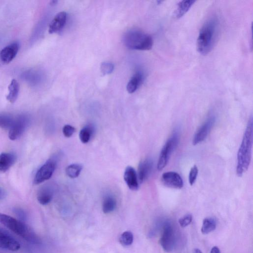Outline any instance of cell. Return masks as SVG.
Returning <instances> with one entry per match:
<instances>
[{"instance_id": "obj_1", "label": "cell", "mask_w": 253, "mask_h": 253, "mask_svg": "<svg viewBox=\"0 0 253 253\" xmlns=\"http://www.w3.org/2000/svg\"><path fill=\"white\" fill-rule=\"evenodd\" d=\"M253 142L252 117L249 120L237 154L236 173L241 176L248 170L252 158Z\"/></svg>"}, {"instance_id": "obj_2", "label": "cell", "mask_w": 253, "mask_h": 253, "mask_svg": "<svg viewBox=\"0 0 253 253\" xmlns=\"http://www.w3.org/2000/svg\"><path fill=\"white\" fill-rule=\"evenodd\" d=\"M218 23L215 18L207 20L201 28L197 40V48L202 55L209 54L216 41Z\"/></svg>"}, {"instance_id": "obj_3", "label": "cell", "mask_w": 253, "mask_h": 253, "mask_svg": "<svg viewBox=\"0 0 253 253\" xmlns=\"http://www.w3.org/2000/svg\"><path fill=\"white\" fill-rule=\"evenodd\" d=\"M0 223L26 241L39 244L41 240L35 231L24 222L10 215L0 213Z\"/></svg>"}, {"instance_id": "obj_4", "label": "cell", "mask_w": 253, "mask_h": 253, "mask_svg": "<svg viewBox=\"0 0 253 253\" xmlns=\"http://www.w3.org/2000/svg\"><path fill=\"white\" fill-rule=\"evenodd\" d=\"M124 42L129 48L140 50H148L152 48V38L142 31L133 29L128 31L124 36Z\"/></svg>"}, {"instance_id": "obj_5", "label": "cell", "mask_w": 253, "mask_h": 253, "mask_svg": "<svg viewBox=\"0 0 253 253\" xmlns=\"http://www.w3.org/2000/svg\"><path fill=\"white\" fill-rule=\"evenodd\" d=\"M178 141V135L176 133H173L167 141L162 148L158 162L157 169L162 170L167 165L172 152L176 147Z\"/></svg>"}, {"instance_id": "obj_6", "label": "cell", "mask_w": 253, "mask_h": 253, "mask_svg": "<svg viewBox=\"0 0 253 253\" xmlns=\"http://www.w3.org/2000/svg\"><path fill=\"white\" fill-rule=\"evenodd\" d=\"M160 244L163 250L168 253L172 252L176 245V236L172 225L169 222L163 226Z\"/></svg>"}, {"instance_id": "obj_7", "label": "cell", "mask_w": 253, "mask_h": 253, "mask_svg": "<svg viewBox=\"0 0 253 253\" xmlns=\"http://www.w3.org/2000/svg\"><path fill=\"white\" fill-rule=\"evenodd\" d=\"M56 161L54 159L48 160L37 171L34 183L38 184L49 179L55 169Z\"/></svg>"}, {"instance_id": "obj_8", "label": "cell", "mask_w": 253, "mask_h": 253, "mask_svg": "<svg viewBox=\"0 0 253 253\" xmlns=\"http://www.w3.org/2000/svg\"><path fill=\"white\" fill-rule=\"evenodd\" d=\"M28 122L27 116L24 114L15 117L14 122L9 128L8 136L10 139H18L24 132Z\"/></svg>"}, {"instance_id": "obj_9", "label": "cell", "mask_w": 253, "mask_h": 253, "mask_svg": "<svg viewBox=\"0 0 253 253\" xmlns=\"http://www.w3.org/2000/svg\"><path fill=\"white\" fill-rule=\"evenodd\" d=\"M215 121L214 115H210L200 126L194 135L192 143L197 145L203 141L208 135Z\"/></svg>"}, {"instance_id": "obj_10", "label": "cell", "mask_w": 253, "mask_h": 253, "mask_svg": "<svg viewBox=\"0 0 253 253\" xmlns=\"http://www.w3.org/2000/svg\"><path fill=\"white\" fill-rule=\"evenodd\" d=\"M0 248L11 251H16L20 248V245L18 242L0 227Z\"/></svg>"}, {"instance_id": "obj_11", "label": "cell", "mask_w": 253, "mask_h": 253, "mask_svg": "<svg viewBox=\"0 0 253 253\" xmlns=\"http://www.w3.org/2000/svg\"><path fill=\"white\" fill-rule=\"evenodd\" d=\"M162 183L167 187L181 189L183 186V181L181 176L175 171L164 173L161 177Z\"/></svg>"}, {"instance_id": "obj_12", "label": "cell", "mask_w": 253, "mask_h": 253, "mask_svg": "<svg viewBox=\"0 0 253 253\" xmlns=\"http://www.w3.org/2000/svg\"><path fill=\"white\" fill-rule=\"evenodd\" d=\"M19 48L17 42L11 43L4 47L0 51V59L3 63L10 62L17 55Z\"/></svg>"}, {"instance_id": "obj_13", "label": "cell", "mask_w": 253, "mask_h": 253, "mask_svg": "<svg viewBox=\"0 0 253 253\" xmlns=\"http://www.w3.org/2000/svg\"><path fill=\"white\" fill-rule=\"evenodd\" d=\"M124 178L128 187L131 190H137L139 188L138 177L135 170L131 166L127 167L125 170Z\"/></svg>"}, {"instance_id": "obj_14", "label": "cell", "mask_w": 253, "mask_h": 253, "mask_svg": "<svg viewBox=\"0 0 253 253\" xmlns=\"http://www.w3.org/2000/svg\"><path fill=\"white\" fill-rule=\"evenodd\" d=\"M54 193V187L51 184L42 187L37 194V200L42 205L48 204L51 201Z\"/></svg>"}, {"instance_id": "obj_15", "label": "cell", "mask_w": 253, "mask_h": 253, "mask_svg": "<svg viewBox=\"0 0 253 253\" xmlns=\"http://www.w3.org/2000/svg\"><path fill=\"white\" fill-rule=\"evenodd\" d=\"M153 168V162L150 159L141 161L138 169V179L140 183L143 182L149 176Z\"/></svg>"}, {"instance_id": "obj_16", "label": "cell", "mask_w": 253, "mask_h": 253, "mask_svg": "<svg viewBox=\"0 0 253 253\" xmlns=\"http://www.w3.org/2000/svg\"><path fill=\"white\" fill-rule=\"evenodd\" d=\"M67 18L65 12L58 13L53 18L49 26L48 32L53 34L59 31L65 25Z\"/></svg>"}, {"instance_id": "obj_17", "label": "cell", "mask_w": 253, "mask_h": 253, "mask_svg": "<svg viewBox=\"0 0 253 253\" xmlns=\"http://www.w3.org/2000/svg\"><path fill=\"white\" fill-rule=\"evenodd\" d=\"M16 156L11 153H2L0 154V171H6L15 163Z\"/></svg>"}, {"instance_id": "obj_18", "label": "cell", "mask_w": 253, "mask_h": 253, "mask_svg": "<svg viewBox=\"0 0 253 253\" xmlns=\"http://www.w3.org/2000/svg\"><path fill=\"white\" fill-rule=\"evenodd\" d=\"M196 2L193 0H184L179 1L175 11L174 15L177 18H180L185 15Z\"/></svg>"}, {"instance_id": "obj_19", "label": "cell", "mask_w": 253, "mask_h": 253, "mask_svg": "<svg viewBox=\"0 0 253 253\" xmlns=\"http://www.w3.org/2000/svg\"><path fill=\"white\" fill-rule=\"evenodd\" d=\"M143 77L142 74L138 72L130 79L126 85V89L128 93L135 92L142 83Z\"/></svg>"}, {"instance_id": "obj_20", "label": "cell", "mask_w": 253, "mask_h": 253, "mask_svg": "<svg viewBox=\"0 0 253 253\" xmlns=\"http://www.w3.org/2000/svg\"><path fill=\"white\" fill-rule=\"evenodd\" d=\"M8 94L6 99L11 103H14L17 99L19 94V86L18 82L13 79L8 86Z\"/></svg>"}, {"instance_id": "obj_21", "label": "cell", "mask_w": 253, "mask_h": 253, "mask_svg": "<svg viewBox=\"0 0 253 253\" xmlns=\"http://www.w3.org/2000/svg\"><path fill=\"white\" fill-rule=\"evenodd\" d=\"M117 203L115 198L110 195L104 197L102 203V211L104 213H109L116 209Z\"/></svg>"}, {"instance_id": "obj_22", "label": "cell", "mask_w": 253, "mask_h": 253, "mask_svg": "<svg viewBox=\"0 0 253 253\" xmlns=\"http://www.w3.org/2000/svg\"><path fill=\"white\" fill-rule=\"evenodd\" d=\"M216 226L215 220L211 217L206 218L204 219L201 232L204 234H207L213 231Z\"/></svg>"}, {"instance_id": "obj_23", "label": "cell", "mask_w": 253, "mask_h": 253, "mask_svg": "<svg viewBox=\"0 0 253 253\" xmlns=\"http://www.w3.org/2000/svg\"><path fill=\"white\" fill-rule=\"evenodd\" d=\"M15 117L7 113H0V127L4 129L10 128L12 126Z\"/></svg>"}, {"instance_id": "obj_24", "label": "cell", "mask_w": 253, "mask_h": 253, "mask_svg": "<svg viewBox=\"0 0 253 253\" xmlns=\"http://www.w3.org/2000/svg\"><path fill=\"white\" fill-rule=\"evenodd\" d=\"M93 127L91 125H87L84 127L79 133L80 140L83 143H87L93 134Z\"/></svg>"}, {"instance_id": "obj_25", "label": "cell", "mask_w": 253, "mask_h": 253, "mask_svg": "<svg viewBox=\"0 0 253 253\" xmlns=\"http://www.w3.org/2000/svg\"><path fill=\"white\" fill-rule=\"evenodd\" d=\"M83 167L78 164H73L69 165L66 169L67 175L71 178L77 177L80 174Z\"/></svg>"}, {"instance_id": "obj_26", "label": "cell", "mask_w": 253, "mask_h": 253, "mask_svg": "<svg viewBox=\"0 0 253 253\" xmlns=\"http://www.w3.org/2000/svg\"><path fill=\"white\" fill-rule=\"evenodd\" d=\"M133 241V234L130 231L123 232L119 238L120 243L124 246H128L132 244Z\"/></svg>"}, {"instance_id": "obj_27", "label": "cell", "mask_w": 253, "mask_h": 253, "mask_svg": "<svg viewBox=\"0 0 253 253\" xmlns=\"http://www.w3.org/2000/svg\"><path fill=\"white\" fill-rule=\"evenodd\" d=\"M198 173V168L196 165H195L191 168V169L189 171V176H188L189 183L191 185H193L194 184V183L195 182L196 180L197 177Z\"/></svg>"}, {"instance_id": "obj_28", "label": "cell", "mask_w": 253, "mask_h": 253, "mask_svg": "<svg viewBox=\"0 0 253 253\" xmlns=\"http://www.w3.org/2000/svg\"><path fill=\"white\" fill-rule=\"evenodd\" d=\"M192 218V215L191 214H187L179 219V224L181 227H185L191 223Z\"/></svg>"}, {"instance_id": "obj_29", "label": "cell", "mask_w": 253, "mask_h": 253, "mask_svg": "<svg viewBox=\"0 0 253 253\" xmlns=\"http://www.w3.org/2000/svg\"><path fill=\"white\" fill-rule=\"evenodd\" d=\"M114 69V66L112 63L105 62L101 65V70L103 74H109L112 72Z\"/></svg>"}, {"instance_id": "obj_30", "label": "cell", "mask_w": 253, "mask_h": 253, "mask_svg": "<svg viewBox=\"0 0 253 253\" xmlns=\"http://www.w3.org/2000/svg\"><path fill=\"white\" fill-rule=\"evenodd\" d=\"M75 128L70 125H65L62 129L64 135L66 137H71L75 132Z\"/></svg>"}, {"instance_id": "obj_31", "label": "cell", "mask_w": 253, "mask_h": 253, "mask_svg": "<svg viewBox=\"0 0 253 253\" xmlns=\"http://www.w3.org/2000/svg\"><path fill=\"white\" fill-rule=\"evenodd\" d=\"M15 212L17 214L19 217V218L24 219L25 217V213L23 211L20 209H16L15 210Z\"/></svg>"}, {"instance_id": "obj_32", "label": "cell", "mask_w": 253, "mask_h": 253, "mask_svg": "<svg viewBox=\"0 0 253 253\" xmlns=\"http://www.w3.org/2000/svg\"><path fill=\"white\" fill-rule=\"evenodd\" d=\"M210 253H221V252L217 247L214 246L211 249Z\"/></svg>"}, {"instance_id": "obj_33", "label": "cell", "mask_w": 253, "mask_h": 253, "mask_svg": "<svg viewBox=\"0 0 253 253\" xmlns=\"http://www.w3.org/2000/svg\"><path fill=\"white\" fill-rule=\"evenodd\" d=\"M193 253H202V252H201V251L200 249H195L193 251Z\"/></svg>"}, {"instance_id": "obj_34", "label": "cell", "mask_w": 253, "mask_h": 253, "mask_svg": "<svg viewBox=\"0 0 253 253\" xmlns=\"http://www.w3.org/2000/svg\"><path fill=\"white\" fill-rule=\"evenodd\" d=\"M0 195H1V192H0Z\"/></svg>"}]
</instances>
